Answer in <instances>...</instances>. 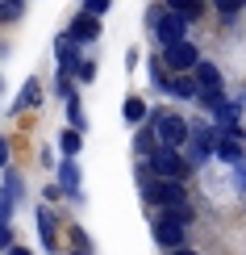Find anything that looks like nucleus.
<instances>
[{
	"instance_id": "1",
	"label": "nucleus",
	"mask_w": 246,
	"mask_h": 255,
	"mask_svg": "<svg viewBox=\"0 0 246 255\" xmlns=\"http://www.w3.org/2000/svg\"><path fill=\"white\" fill-rule=\"evenodd\" d=\"M146 126L155 130L159 146H171V151H184V146H188V138H192L188 118H184V113H175V109H151Z\"/></svg>"
},
{
	"instance_id": "2",
	"label": "nucleus",
	"mask_w": 246,
	"mask_h": 255,
	"mask_svg": "<svg viewBox=\"0 0 246 255\" xmlns=\"http://www.w3.org/2000/svg\"><path fill=\"white\" fill-rule=\"evenodd\" d=\"M146 29L155 34L159 46H179V42H188V21L179 17V13H171L167 4H155V8H146Z\"/></svg>"
},
{
	"instance_id": "3",
	"label": "nucleus",
	"mask_w": 246,
	"mask_h": 255,
	"mask_svg": "<svg viewBox=\"0 0 246 255\" xmlns=\"http://www.w3.org/2000/svg\"><path fill=\"white\" fill-rule=\"evenodd\" d=\"M146 167H151V176H155V180H175V184H184V180L192 176V167H188L184 151H171V146H159V151L146 159Z\"/></svg>"
},
{
	"instance_id": "4",
	"label": "nucleus",
	"mask_w": 246,
	"mask_h": 255,
	"mask_svg": "<svg viewBox=\"0 0 246 255\" xmlns=\"http://www.w3.org/2000/svg\"><path fill=\"white\" fill-rule=\"evenodd\" d=\"M151 235H155V243H159L163 251H179V247H188V226H184V222H175L167 209L151 214Z\"/></svg>"
},
{
	"instance_id": "5",
	"label": "nucleus",
	"mask_w": 246,
	"mask_h": 255,
	"mask_svg": "<svg viewBox=\"0 0 246 255\" xmlns=\"http://www.w3.org/2000/svg\"><path fill=\"white\" fill-rule=\"evenodd\" d=\"M142 197H146V205L159 214V209H175V205H184V201H188V188L175 184V180H151V184L142 188Z\"/></svg>"
},
{
	"instance_id": "6",
	"label": "nucleus",
	"mask_w": 246,
	"mask_h": 255,
	"mask_svg": "<svg viewBox=\"0 0 246 255\" xmlns=\"http://www.w3.org/2000/svg\"><path fill=\"white\" fill-rule=\"evenodd\" d=\"M196 63H200V50H196V42H179V46H167L163 50V67L171 71V76H192L196 71Z\"/></svg>"
},
{
	"instance_id": "7",
	"label": "nucleus",
	"mask_w": 246,
	"mask_h": 255,
	"mask_svg": "<svg viewBox=\"0 0 246 255\" xmlns=\"http://www.w3.org/2000/svg\"><path fill=\"white\" fill-rule=\"evenodd\" d=\"M55 55H59V76H67V80L76 76L80 63H83V59H80V42L71 38V34H59V38H55Z\"/></svg>"
},
{
	"instance_id": "8",
	"label": "nucleus",
	"mask_w": 246,
	"mask_h": 255,
	"mask_svg": "<svg viewBox=\"0 0 246 255\" xmlns=\"http://www.w3.org/2000/svg\"><path fill=\"white\" fill-rule=\"evenodd\" d=\"M59 172V193L67 197V201H83V180H80V167H76V159H63V163L55 167Z\"/></svg>"
},
{
	"instance_id": "9",
	"label": "nucleus",
	"mask_w": 246,
	"mask_h": 255,
	"mask_svg": "<svg viewBox=\"0 0 246 255\" xmlns=\"http://www.w3.org/2000/svg\"><path fill=\"white\" fill-rule=\"evenodd\" d=\"M192 80L200 84V92H221V84H226V80H221V67H217V63H209V59H200V63H196Z\"/></svg>"
},
{
	"instance_id": "10",
	"label": "nucleus",
	"mask_w": 246,
	"mask_h": 255,
	"mask_svg": "<svg viewBox=\"0 0 246 255\" xmlns=\"http://www.w3.org/2000/svg\"><path fill=\"white\" fill-rule=\"evenodd\" d=\"M67 34L76 38L80 46H83V42H96V38H100V21H96V17H88V13H80L76 21H71V29H67Z\"/></svg>"
},
{
	"instance_id": "11",
	"label": "nucleus",
	"mask_w": 246,
	"mask_h": 255,
	"mask_svg": "<svg viewBox=\"0 0 246 255\" xmlns=\"http://www.w3.org/2000/svg\"><path fill=\"white\" fill-rule=\"evenodd\" d=\"M213 155H217L226 167H242V163H246V146H242V142H230V138H217Z\"/></svg>"
},
{
	"instance_id": "12",
	"label": "nucleus",
	"mask_w": 246,
	"mask_h": 255,
	"mask_svg": "<svg viewBox=\"0 0 246 255\" xmlns=\"http://www.w3.org/2000/svg\"><path fill=\"white\" fill-rule=\"evenodd\" d=\"M38 105H42V80L29 76L25 88H21V97L13 101V113H21V109H38Z\"/></svg>"
},
{
	"instance_id": "13",
	"label": "nucleus",
	"mask_w": 246,
	"mask_h": 255,
	"mask_svg": "<svg viewBox=\"0 0 246 255\" xmlns=\"http://www.w3.org/2000/svg\"><path fill=\"white\" fill-rule=\"evenodd\" d=\"M167 97H175V101H196V97H200V84L192 80V76H171Z\"/></svg>"
},
{
	"instance_id": "14",
	"label": "nucleus",
	"mask_w": 246,
	"mask_h": 255,
	"mask_svg": "<svg viewBox=\"0 0 246 255\" xmlns=\"http://www.w3.org/2000/svg\"><path fill=\"white\" fill-rule=\"evenodd\" d=\"M121 118L130 122V126H142L146 118H151V109H146V101H142V97H125V105H121Z\"/></svg>"
},
{
	"instance_id": "15",
	"label": "nucleus",
	"mask_w": 246,
	"mask_h": 255,
	"mask_svg": "<svg viewBox=\"0 0 246 255\" xmlns=\"http://www.w3.org/2000/svg\"><path fill=\"white\" fill-rule=\"evenodd\" d=\"M59 151H63V159H76V155L83 151V134H80V130H63Z\"/></svg>"
},
{
	"instance_id": "16",
	"label": "nucleus",
	"mask_w": 246,
	"mask_h": 255,
	"mask_svg": "<svg viewBox=\"0 0 246 255\" xmlns=\"http://www.w3.org/2000/svg\"><path fill=\"white\" fill-rule=\"evenodd\" d=\"M38 239L46 243V247H55V214H50L46 205L38 209Z\"/></svg>"
},
{
	"instance_id": "17",
	"label": "nucleus",
	"mask_w": 246,
	"mask_h": 255,
	"mask_svg": "<svg viewBox=\"0 0 246 255\" xmlns=\"http://www.w3.org/2000/svg\"><path fill=\"white\" fill-rule=\"evenodd\" d=\"M67 122H71V130H80V134L88 130V113H83V105H80L76 97L67 101Z\"/></svg>"
},
{
	"instance_id": "18",
	"label": "nucleus",
	"mask_w": 246,
	"mask_h": 255,
	"mask_svg": "<svg viewBox=\"0 0 246 255\" xmlns=\"http://www.w3.org/2000/svg\"><path fill=\"white\" fill-rule=\"evenodd\" d=\"M151 84H155L159 92H167V88H171V80H167V67H163V55H155V59H151Z\"/></svg>"
},
{
	"instance_id": "19",
	"label": "nucleus",
	"mask_w": 246,
	"mask_h": 255,
	"mask_svg": "<svg viewBox=\"0 0 246 255\" xmlns=\"http://www.w3.org/2000/svg\"><path fill=\"white\" fill-rule=\"evenodd\" d=\"M171 13H179L184 21H196L200 13H205V4H196V0H175V4H167Z\"/></svg>"
},
{
	"instance_id": "20",
	"label": "nucleus",
	"mask_w": 246,
	"mask_h": 255,
	"mask_svg": "<svg viewBox=\"0 0 246 255\" xmlns=\"http://www.w3.org/2000/svg\"><path fill=\"white\" fill-rule=\"evenodd\" d=\"M242 8H246V4H238V0H217V17H221V21H234Z\"/></svg>"
},
{
	"instance_id": "21",
	"label": "nucleus",
	"mask_w": 246,
	"mask_h": 255,
	"mask_svg": "<svg viewBox=\"0 0 246 255\" xmlns=\"http://www.w3.org/2000/svg\"><path fill=\"white\" fill-rule=\"evenodd\" d=\"M4 193L13 197V205H17V197H21V176L17 172H4Z\"/></svg>"
},
{
	"instance_id": "22",
	"label": "nucleus",
	"mask_w": 246,
	"mask_h": 255,
	"mask_svg": "<svg viewBox=\"0 0 246 255\" xmlns=\"http://www.w3.org/2000/svg\"><path fill=\"white\" fill-rule=\"evenodd\" d=\"M109 8H113V4H109V0H88V4H83V13H88V17H96V21H100L104 13H109Z\"/></svg>"
},
{
	"instance_id": "23",
	"label": "nucleus",
	"mask_w": 246,
	"mask_h": 255,
	"mask_svg": "<svg viewBox=\"0 0 246 255\" xmlns=\"http://www.w3.org/2000/svg\"><path fill=\"white\" fill-rule=\"evenodd\" d=\"M76 76H80V84H92V80H96V63H92V59H83Z\"/></svg>"
},
{
	"instance_id": "24",
	"label": "nucleus",
	"mask_w": 246,
	"mask_h": 255,
	"mask_svg": "<svg viewBox=\"0 0 246 255\" xmlns=\"http://www.w3.org/2000/svg\"><path fill=\"white\" fill-rule=\"evenodd\" d=\"M8 214H13V197L0 188V226H8Z\"/></svg>"
},
{
	"instance_id": "25",
	"label": "nucleus",
	"mask_w": 246,
	"mask_h": 255,
	"mask_svg": "<svg viewBox=\"0 0 246 255\" xmlns=\"http://www.w3.org/2000/svg\"><path fill=\"white\" fill-rule=\"evenodd\" d=\"M25 13V4H0V21H17Z\"/></svg>"
},
{
	"instance_id": "26",
	"label": "nucleus",
	"mask_w": 246,
	"mask_h": 255,
	"mask_svg": "<svg viewBox=\"0 0 246 255\" xmlns=\"http://www.w3.org/2000/svg\"><path fill=\"white\" fill-rule=\"evenodd\" d=\"M55 92H59L63 101H71V97H76V92H71V80H67V76H59V80H55Z\"/></svg>"
},
{
	"instance_id": "27",
	"label": "nucleus",
	"mask_w": 246,
	"mask_h": 255,
	"mask_svg": "<svg viewBox=\"0 0 246 255\" xmlns=\"http://www.w3.org/2000/svg\"><path fill=\"white\" fill-rule=\"evenodd\" d=\"M0 167L8 172V142H4V138H0Z\"/></svg>"
},
{
	"instance_id": "28",
	"label": "nucleus",
	"mask_w": 246,
	"mask_h": 255,
	"mask_svg": "<svg viewBox=\"0 0 246 255\" xmlns=\"http://www.w3.org/2000/svg\"><path fill=\"white\" fill-rule=\"evenodd\" d=\"M234 105H238V109H246V88L238 92V97H234Z\"/></svg>"
},
{
	"instance_id": "29",
	"label": "nucleus",
	"mask_w": 246,
	"mask_h": 255,
	"mask_svg": "<svg viewBox=\"0 0 246 255\" xmlns=\"http://www.w3.org/2000/svg\"><path fill=\"white\" fill-rule=\"evenodd\" d=\"M167 255H200V251H192V247H179V251H167Z\"/></svg>"
},
{
	"instance_id": "30",
	"label": "nucleus",
	"mask_w": 246,
	"mask_h": 255,
	"mask_svg": "<svg viewBox=\"0 0 246 255\" xmlns=\"http://www.w3.org/2000/svg\"><path fill=\"white\" fill-rule=\"evenodd\" d=\"M8 255H34V251H29V247H13V251H8Z\"/></svg>"
}]
</instances>
